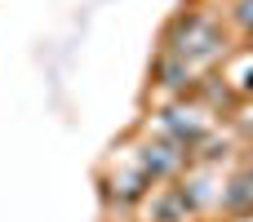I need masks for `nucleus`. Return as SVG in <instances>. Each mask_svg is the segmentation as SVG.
<instances>
[{
  "mask_svg": "<svg viewBox=\"0 0 253 222\" xmlns=\"http://www.w3.org/2000/svg\"><path fill=\"white\" fill-rule=\"evenodd\" d=\"M165 53L187 58L196 71H205V67H213V62H227V53H231V31H227V22H222L218 9L196 4V9H187V13L173 22Z\"/></svg>",
  "mask_w": 253,
  "mask_h": 222,
  "instance_id": "1",
  "label": "nucleus"
},
{
  "mask_svg": "<svg viewBox=\"0 0 253 222\" xmlns=\"http://www.w3.org/2000/svg\"><path fill=\"white\" fill-rule=\"evenodd\" d=\"M133 156H138V165H142V174H147L151 182H178V178L187 174V165H191V151L178 147V142H165V138L142 142Z\"/></svg>",
  "mask_w": 253,
  "mask_h": 222,
  "instance_id": "3",
  "label": "nucleus"
},
{
  "mask_svg": "<svg viewBox=\"0 0 253 222\" xmlns=\"http://www.w3.org/2000/svg\"><path fill=\"white\" fill-rule=\"evenodd\" d=\"M151 187H156V182L142 174V165H138L133 151L116 156V178H111V187H107V200H111V205H120V209H138L142 196H147Z\"/></svg>",
  "mask_w": 253,
  "mask_h": 222,
  "instance_id": "5",
  "label": "nucleus"
},
{
  "mask_svg": "<svg viewBox=\"0 0 253 222\" xmlns=\"http://www.w3.org/2000/svg\"><path fill=\"white\" fill-rule=\"evenodd\" d=\"M245 49H253V36H249V44H245Z\"/></svg>",
  "mask_w": 253,
  "mask_h": 222,
  "instance_id": "10",
  "label": "nucleus"
},
{
  "mask_svg": "<svg viewBox=\"0 0 253 222\" xmlns=\"http://www.w3.org/2000/svg\"><path fill=\"white\" fill-rule=\"evenodd\" d=\"M222 85L236 93V102L253 98V49H236L222 62Z\"/></svg>",
  "mask_w": 253,
  "mask_h": 222,
  "instance_id": "8",
  "label": "nucleus"
},
{
  "mask_svg": "<svg viewBox=\"0 0 253 222\" xmlns=\"http://www.w3.org/2000/svg\"><path fill=\"white\" fill-rule=\"evenodd\" d=\"M218 120H213V111H205L196 98H178V102H169L160 116H156V125H151V133L156 138H165V142H178V147H196L209 129H213Z\"/></svg>",
  "mask_w": 253,
  "mask_h": 222,
  "instance_id": "2",
  "label": "nucleus"
},
{
  "mask_svg": "<svg viewBox=\"0 0 253 222\" xmlns=\"http://www.w3.org/2000/svg\"><path fill=\"white\" fill-rule=\"evenodd\" d=\"M138 218L142 222H196V209H191V200L182 196L178 182H156V187L142 196Z\"/></svg>",
  "mask_w": 253,
  "mask_h": 222,
  "instance_id": "4",
  "label": "nucleus"
},
{
  "mask_svg": "<svg viewBox=\"0 0 253 222\" xmlns=\"http://www.w3.org/2000/svg\"><path fill=\"white\" fill-rule=\"evenodd\" d=\"M205 71H196L187 58H173V53H160V62H156V89L165 93V98H191V89H196V80H200Z\"/></svg>",
  "mask_w": 253,
  "mask_h": 222,
  "instance_id": "6",
  "label": "nucleus"
},
{
  "mask_svg": "<svg viewBox=\"0 0 253 222\" xmlns=\"http://www.w3.org/2000/svg\"><path fill=\"white\" fill-rule=\"evenodd\" d=\"M227 22H231L227 31H236V36L249 40V36H253V0H236V4L227 9Z\"/></svg>",
  "mask_w": 253,
  "mask_h": 222,
  "instance_id": "9",
  "label": "nucleus"
},
{
  "mask_svg": "<svg viewBox=\"0 0 253 222\" xmlns=\"http://www.w3.org/2000/svg\"><path fill=\"white\" fill-rule=\"evenodd\" d=\"M222 214L227 218H249L253 214V165L227 178V187H222Z\"/></svg>",
  "mask_w": 253,
  "mask_h": 222,
  "instance_id": "7",
  "label": "nucleus"
}]
</instances>
